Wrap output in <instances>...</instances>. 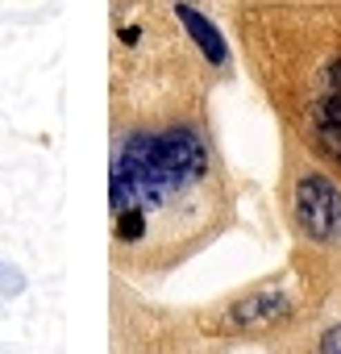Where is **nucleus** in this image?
Listing matches in <instances>:
<instances>
[{"label": "nucleus", "mask_w": 341, "mask_h": 354, "mask_svg": "<svg viewBox=\"0 0 341 354\" xmlns=\"http://www.w3.org/2000/svg\"><path fill=\"white\" fill-rule=\"evenodd\" d=\"M208 175V150L192 129L129 133L108 171V205L121 242L146 234V217Z\"/></svg>", "instance_id": "nucleus-1"}, {"label": "nucleus", "mask_w": 341, "mask_h": 354, "mask_svg": "<svg viewBox=\"0 0 341 354\" xmlns=\"http://www.w3.org/2000/svg\"><path fill=\"white\" fill-rule=\"evenodd\" d=\"M295 225L312 242H337L341 238V188L324 175H304L291 196Z\"/></svg>", "instance_id": "nucleus-2"}, {"label": "nucleus", "mask_w": 341, "mask_h": 354, "mask_svg": "<svg viewBox=\"0 0 341 354\" xmlns=\"http://www.w3.org/2000/svg\"><path fill=\"white\" fill-rule=\"evenodd\" d=\"M312 125H316L320 146L341 158V63L329 71V84H324L320 100L312 104Z\"/></svg>", "instance_id": "nucleus-3"}, {"label": "nucleus", "mask_w": 341, "mask_h": 354, "mask_svg": "<svg viewBox=\"0 0 341 354\" xmlns=\"http://www.w3.org/2000/svg\"><path fill=\"white\" fill-rule=\"evenodd\" d=\"M175 17L184 21V30L192 34V42L200 46V55H204L208 63H217V67H221V63L229 59V46H225L221 30H217V26L204 17V13H196V9L188 5V0H175Z\"/></svg>", "instance_id": "nucleus-4"}, {"label": "nucleus", "mask_w": 341, "mask_h": 354, "mask_svg": "<svg viewBox=\"0 0 341 354\" xmlns=\"http://www.w3.org/2000/svg\"><path fill=\"white\" fill-rule=\"evenodd\" d=\"M291 313V300L279 296V292H258V296H246L233 304V325H246V329H262V325H275Z\"/></svg>", "instance_id": "nucleus-5"}, {"label": "nucleus", "mask_w": 341, "mask_h": 354, "mask_svg": "<svg viewBox=\"0 0 341 354\" xmlns=\"http://www.w3.org/2000/svg\"><path fill=\"white\" fill-rule=\"evenodd\" d=\"M21 292H26V275L0 259V296H21Z\"/></svg>", "instance_id": "nucleus-6"}, {"label": "nucleus", "mask_w": 341, "mask_h": 354, "mask_svg": "<svg viewBox=\"0 0 341 354\" xmlns=\"http://www.w3.org/2000/svg\"><path fill=\"white\" fill-rule=\"evenodd\" d=\"M320 354H341V325H333L320 342Z\"/></svg>", "instance_id": "nucleus-7"}]
</instances>
